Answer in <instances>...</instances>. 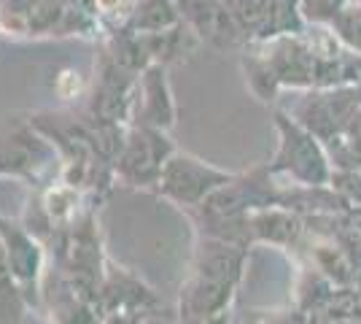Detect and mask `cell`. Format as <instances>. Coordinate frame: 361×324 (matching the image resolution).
<instances>
[{"label":"cell","instance_id":"7a4b0ae2","mask_svg":"<svg viewBox=\"0 0 361 324\" xmlns=\"http://www.w3.org/2000/svg\"><path fill=\"white\" fill-rule=\"evenodd\" d=\"M229 181V176L221 170L205 168V165H197L192 160H183L178 168L173 170L170 176V192L186 203L202 200L205 195L216 192L219 186H224Z\"/></svg>","mask_w":361,"mask_h":324},{"label":"cell","instance_id":"6da1fadb","mask_svg":"<svg viewBox=\"0 0 361 324\" xmlns=\"http://www.w3.org/2000/svg\"><path fill=\"white\" fill-rule=\"evenodd\" d=\"M281 130H283V143H281L278 157L272 160V173H286V176H291L294 184L302 186L331 184L334 173L329 170V162H326L316 138L286 122H281Z\"/></svg>","mask_w":361,"mask_h":324},{"label":"cell","instance_id":"3957f363","mask_svg":"<svg viewBox=\"0 0 361 324\" xmlns=\"http://www.w3.org/2000/svg\"><path fill=\"white\" fill-rule=\"evenodd\" d=\"M262 324H316V316H310L300 306H291L286 311H270Z\"/></svg>","mask_w":361,"mask_h":324}]
</instances>
